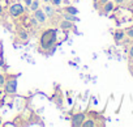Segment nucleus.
<instances>
[{
  "mask_svg": "<svg viewBox=\"0 0 133 127\" xmlns=\"http://www.w3.org/2000/svg\"><path fill=\"white\" fill-rule=\"evenodd\" d=\"M56 43V30L48 29L46 30L41 37V47L42 49H50Z\"/></svg>",
  "mask_w": 133,
  "mask_h": 127,
  "instance_id": "obj_1",
  "label": "nucleus"
},
{
  "mask_svg": "<svg viewBox=\"0 0 133 127\" xmlns=\"http://www.w3.org/2000/svg\"><path fill=\"white\" fill-rule=\"evenodd\" d=\"M9 12H11V15H12L13 17H16V16H20V15L24 12V7H22L21 4L16 3V4H13V5L11 7Z\"/></svg>",
  "mask_w": 133,
  "mask_h": 127,
  "instance_id": "obj_2",
  "label": "nucleus"
},
{
  "mask_svg": "<svg viewBox=\"0 0 133 127\" xmlns=\"http://www.w3.org/2000/svg\"><path fill=\"white\" fill-rule=\"evenodd\" d=\"M5 90L8 93H16L17 90V79H12L5 84Z\"/></svg>",
  "mask_w": 133,
  "mask_h": 127,
  "instance_id": "obj_3",
  "label": "nucleus"
},
{
  "mask_svg": "<svg viewBox=\"0 0 133 127\" xmlns=\"http://www.w3.org/2000/svg\"><path fill=\"white\" fill-rule=\"evenodd\" d=\"M84 120H85V114L80 113V114L73 115V118H72V122H71V123H72V126H82Z\"/></svg>",
  "mask_w": 133,
  "mask_h": 127,
  "instance_id": "obj_4",
  "label": "nucleus"
},
{
  "mask_svg": "<svg viewBox=\"0 0 133 127\" xmlns=\"http://www.w3.org/2000/svg\"><path fill=\"white\" fill-rule=\"evenodd\" d=\"M34 19L38 21V22H44L46 21V15L43 13V11H41L39 8L37 11H34Z\"/></svg>",
  "mask_w": 133,
  "mask_h": 127,
  "instance_id": "obj_5",
  "label": "nucleus"
},
{
  "mask_svg": "<svg viewBox=\"0 0 133 127\" xmlns=\"http://www.w3.org/2000/svg\"><path fill=\"white\" fill-rule=\"evenodd\" d=\"M114 38H115L116 42H120V41L124 38V32H123V30H116V32L114 33Z\"/></svg>",
  "mask_w": 133,
  "mask_h": 127,
  "instance_id": "obj_6",
  "label": "nucleus"
},
{
  "mask_svg": "<svg viewBox=\"0 0 133 127\" xmlns=\"http://www.w3.org/2000/svg\"><path fill=\"white\" fill-rule=\"evenodd\" d=\"M112 9H114V3H111V2H106V3H104V12L108 13V12H111Z\"/></svg>",
  "mask_w": 133,
  "mask_h": 127,
  "instance_id": "obj_7",
  "label": "nucleus"
},
{
  "mask_svg": "<svg viewBox=\"0 0 133 127\" xmlns=\"http://www.w3.org/2000/svg\"><path fill=\"white\" fill-rule=\"evenodd\" d=\"M82 126L84 127H93V126H95V123H94L93 119H88V120L85 119V122L82 123Z\"/></svg>",
  "mask_w": 133,
  "mask_h": 127,
  "instance_id": "obj_8",
  "label": "nucleus"
},
{
  "mask_svg": "<svg viewBox=\"0 0 133 127\" xmlns=\"http://www.w3.org/2000/svg\"><path fill=\"white\" fill-rule=\"evenodd\" d=\"M38 8H39V2H38V0H34V2H31L30 9H31V11H37Z\"/></svg>",
  "mask_w": 133,
  "mask_h": 127,
  "instance_id": "obj_9",
  "label": "nucleus"
},
{
  "mask_svg": "<svg viewBox=\"0 0 133 127\" xmlns=\"http://www.w3.org/2000/svg\"><path fill=\"white\" fill-rule=\"evenodd\" d=\"M65 11L68 12L69 15H77V13H78V11H77L76 8H73V7H66Z\"/></svg>",
  "mask_w": 133,
  "mask_h": 127,
  "instance_id": "obj_10",
  "label": "nucleus"
},
{
  "mask_svg": "<svg viewBox=\"0 0 133 127\" xmlns=\"http://www.w3.org/2000/svg\"><path fill=\"white\" fill-rule=\"evenodd\" d=\"M60 26H61L63 29H69V28H72L73 25H72L71 22H68V21H63V22L60 24Z\"/></svg>",
  "mask_w": 133,
  "mask_h": 127,
  "instance_id": "obj_11",
  "label": "nucleus"
},
{
  "mask_svg": "<svg viewBox=\"0 0 133 127\" xmlns=\"http://www.w3.org/2000/svg\"><path fill=\"white\" fill-rule=\"evenodd\" d=\"M65 20L66 21H77V17H75L72 15H65Z\"/></svg>",
  "mask_w": 133,
  "mask_h": 127,
  "instance_id": "obj_12",
  "label": "nucleus"
},
{
  "mask_svg": "<svg viewBox=\"0 0 133 127\" xmlns=\"http://www.w3.org/2000/svg\"><path fill=\"white\" fill-rule=\"evenodd\" d=\"M127 35H128L129 38H133V28H129V29L127 30Z\"/></svg>",
  "mask_w": 133,
  "mask_h": 127,
  "instance_id": "obj_13",
  "label": "nucleus"
},
{
  "mask_svg": "<svg viewBox=\"0 0 133 127\" xmlns=\"http://www.w3.org/2000/svg\"><path fill=\"white\" fill-rule=\"evenodd\" d=\"M18 35H20V38H21V39H26V38H28V34H26L25 32H20V33H18Z\"/></svg>",
  "mask_w": 133,
  "mask_h": 127,
  "instance_id": "obj_14",
  "label": "nucleus"
},
{
  "mask_svg": "<svg viewBox=\"0 0 133 127\" xmlns=\"http://www.w3.org/2000/svg\"><path fill=\"white\" fill-rule=\"evenodd\" d=\"M46 13H47V16H51V15H52V9H51L48 5L46 7Z\"/></svg>",
  "mask_w": 133,
  "mask_h": 127,
  "instance_id": "obj_15",
  "label": "nucleus"
},
{
  "mask_svg": "<svg viewBox=\"0 0 133 127\" xmlns=\"http://www.w3.org/2000/svg\"><path fill=\"white\" fill-rule=\"evenodd\" d=\"M5 83V80H4V76L3 75H0V85H3Z\"/></svg>",
  "mask_w": 133,
  "mask_h": 127,
  "instance_id": "obj_16",
  "label": "nucleus"
},
{
  "mask_svg": "<svg viewBox=\"0 0 133 127\" xmlns=\"http://www.w3.org/2000/svg\"><path fill=\"white\" fill-rule=\"evenodd\" d=\"M129 58L130 59H133V46L130 47V50H129Z\"/></svg>",
  "mask_w": 133,
  "mask_h": 127,
  "instance_id": "obj_17",
  "label": "nucleus"
},
{
  "mask_svg": "<svg viewBox=\"0 0 133 127\" xmlns=\"http://www.w3.org/2000/svg\"><path fill=\"white\" fill-rule=\"evenodd\" d=\"M51 2H52V3L55 4V5H59V4L61 3V0H51Z\"/></svg>",
  "mask_w": 133,
  "mask_h": 127,
  "instance_id": "obj_18",
  "label": "nucleus"
},
{
  "mask_svg": "<svg viewBox=\"0 0 133 127\" xmlns=\"http://www.w3.org/2000/svg\"><path fill=\"white\" fill-rule=\"evenodd\" d=\"M25 3H26V5H29V7H30V4H31V0H25Z\"/></svg>",
  "mask_w": 133,
  "mask_h": 127,
  "instance_id": "obj_19",
  "label": "nucleus"
},
{
  "mask_svg": "<svg viewBox=\"0 0 133 127\" xmlns=\"http://www.w3.org/2000/svg\"><path fill=\"white\" fill-rule=\"evenodd\" d=\"M115 2H116V3H119V4H120V3H123V2H124V0H115Z\"/></svg>",
  "mask_w": 133,
  "mask_h": 127,
  "instance_id": "obj_20",
  "label": "nucleus"
},
{
  "mask_svg": "<svg viewBox=\"0 0 133 127\" xmlns=\"http://www.w3.org/2000/svg\"><path fill=\"white\" fill-rule=\"evenodd\" d=\"M99 2H101V3H102V4H104V3H106V2H108V0H99Z\"/></svg>",
  "mask_w": 133,
  "mask_h": 127,
  "instance_id": "obj_21",
  "label": "nucleus"
},
{
  "mask_svg": "<svg viewBox=\"0 0 133 127\" xmlns=\"http://www.w3.org/2000/svg\"><path fill=\"white\" fill-rule=\"evenodd\" d=\"M2 11H3V7H2V5H0V12H2Z\"/></svg>",
  "mask_w": 133,
  "mask_h": 127,
  "instance_id": "obj_22",
  "label": "nucleus"
},
{
  "mask_svg": "<svg viewBox=\"0 0 133 127\" xmlns=\"http://www.w3.org/2000/svg\"><path fill=\"white\" fill-rule=\"evenodd\" d=\"M44 2H48V0H44Z\"/></svg>",
  "mask_w": 133,
  "mask_h": 127,
  "instance_id": "obj_23",
  "label": "nucleus"
}]
</instances>
